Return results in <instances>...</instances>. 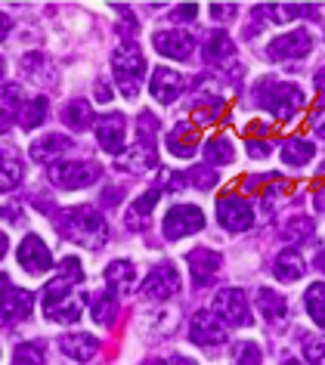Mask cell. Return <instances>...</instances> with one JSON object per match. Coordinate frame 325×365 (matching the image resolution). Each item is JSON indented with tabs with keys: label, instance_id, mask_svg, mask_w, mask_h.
Listing matches in <instances>:
<instances>
[{
	"label": "cell",
	"instance_id": "55",
	"mask_svg": "<svg viewBox=\"0 0 325 365\" xmlns=\"http://www.w3.org/2000/svg\"><path fill=\"white\" fill-rule=\"evenodd\" d=\"M316 87H325V71H319V75H316Z\"/></svg>",
	"mask_w": 325,
	"mask_h": 365
},
{
	"label": "cell",
	"instance_id": "56",
	"mask_svg": "<svg viewBox=\"0 0 325 365\" xmlns=\"http://www.w3.org/2000/svg\"><path fill=\"white\" fill-rule=\"evenodd\" d=\"M146 365H165V362H161V359H149Z\"/></svg>",
	"mask_w": 325,
	"mask_h": 365
},
{
	"label": "cell",
	"instance_id": "40",
	"mask_svg": "<svg viewBox=\"0 0 325 365\" xmlns=\"http://www.w3.org/2000/svg\"><path fill=\"white\" fill-rule=\"evenodd\" d=\"M59 276L68 279V282H81L84 279V269H81V260L78 257H66L59 263Z\"/></svg>",
	"mask_w": 325,
	"mask_h": 365
},
{
	"label": "cell",
	"instance_id": "54",
	"mask_svg": "<svg viewBox=\"0 0 325 365\" xmlns=\"http://www.w3.org/2000/svg\"><path fill=\"white\" fill-rule=\"evenodd\" d=\"M10 288H13V285H10V279H6L4 272H0V297H4V294H6V291H10Z\"/></svg>",
	"mask_w": 325,
	"mask_h": 365
},
{
	"label": "cell",
	"instance_id": "17",
	"mask_svg": "<svg viewBox=\"0 0 325 365\" xmlns=\"http://www.w3.org/2000/svg\"><path fill=\"white\" fill-rule=\"evenodd\" d=\"M155 50L167 59H189L195 47V38L189 31H158L155 34Z\"/></svg>",
	"mask_w": 325,
	"mask_h": 365
},
{
	"label": "cell",
	"instance_id": "46",
	"mask_svg": "<svg viewBox=\"0 0 325 365\" xmlns=\"http://www.w3.org/2000/svg\"><path fill=\"white\" fill-rule=\"evenodd\" d=\"M96 99H99V103H108V99H112V90H108L105 81H99V84H96Z\"/></svg>",
	"mask_w": 325,
	"mask_h": 365
},
{
	"label": "cell",
	"instance_id": "19",
	"mask_svg": "<svg viewBox=\"0 0 325 365\" xmlns=\"http://www.w3.org/2000/svg\"><path fill=\"white\" fill-rule=\"evenodd\" d=\"M59 350L68 356V359H78V362H90L93 356L99 353V341L93 334H84V331H75V334H66L59 341Z\"/></svg>",
	"mask_w": 325,
	"mask_h": 365
},
{
	"label": "cell",
	"instance_id": "18",
	"mask_svg": "<svg viewBox=\"0 0 325 365\" xmlns=\"http://www.w3.org/2000/svg\"><path fill=\"white\" fill-rule=\"evenodd\" d=\"M71 143L68 136H62V133H47V136H41V140H34L31 143V149H29V155L38 164H56L62 155H66L68 149H71Z\"/></svg>",
	"mask_w": 325,
	"mask_h": 365
},
{
	"label": "cell",
	"instance_id": "43",
	"mask_svg": "<svg viewBox=\"0 0 325 365\" xmlns=\"http://www.w3.org/2000/svg\"><path fill=\"white\" fill-rule=\"evenodd\" d=\"M239 13L236 4H211V19H232Z\"/></svg>",
	"mask_w": 325,
	"mask_h": 365
},
{
	"label": "cell",
	"instance_id": "24",
	"mask_svg": "<svg viewBox=\"0 0 325 365\" xmlns=\"http://www.w3.org/2000/svg\"><path fill=\"white\" fill-rule=\"evenodd\" d=\"M273 269H276V279L279 282H297L306 272V263H304V257L294 248H285L276 257V267Z\"/></svg>",
	"mask_w": 325,
	"mask_h": 365
},
{
	"label": "cell",
	"instance_id": "13",
	"mask_svg": "<svg viewBox=\"0 0 325 365\" xmlns=\"http://www.w3.org/2000/svg\"><path fill=\"white\" fill-rule=\"evenodd\" d=\"M124 130H128V124H124L121 112H108L96 121V140L105 152H112V155L124 152Z\"/></svg>",
	"mask_w": 325,
	"mask_h": 365
},
{
	"label": "cell",
	"instance_id": "20",
	"mask_svg": "<svg viewBox=\"0 0 325 365\" xmlns=\"http://www.w3.org/2000/svg\"><path fill=\"white\" fill-rule=\"evenodd\" d=\"M167 149H170V155H177V158H192L198 149V130L189 121H180L174 130L167 133Z\"/></svg>",
	"mask_w": 325,
	"mask_h": 365
},
{
	"label": "cell",
	"instance_id": "44",
	"mask_svg": "<svg viewBox=\"0 0 325 365\" xmlns=\"http://www.w3.org/2000/svg\"><path fill=\"white\" fill-rule=\"evenodd\" d=\"M195 13H198V6L195 4H186V6H180V10L174 13V19H195Z\"/></svg>",
	"mask_w": 325,
	"mask_h": 365
},
{
	"label": "cell",
	"instance_id": "53",
	"mask_svg": "<svg viewBox=\"0 0 325 365\" xmlns=\"http://www.w3.org/2000/svg\"><path fill=\"white\" fill-rule=\"evenodd\" d=\"M6 251H10V242H6V235H4V232H0V260H4V257H6Z\"/></svg>",
	"mask_w": 325,
	"mask_h": 365
},
{
	"label": "cell",
	"instance_id": "11",
	"mask_svg": "<svg viewBox=\"0 0 325 365\" xmlns=\"http://www.w3.org/2000/svg\"><path fill=\"white\" fill-rule=\"evenodd\" d=\"M152 143L155 140H143V136H137V143H133L128 152H121L118 158H115V164H118L121 170H130V173H143V170L155 168L158 152H155V145Z\"/></svg>",
	"mask_w": 325,
	"mask_h": 365
},
{
	"label": "cell",
	"instance_id": "31",
	"mask_svg": "<svg viewBox=\"0 0 325 365\" xmlns=\"http://www.w3.org/2000/svg\"><path fill=\"white\" fill-rule=\"evenodd\" d=\"M313 152H316L313 143H306V140H288L282 145V161L292 164V168H304V164L313 158Z\"/></svg>",
	"mask_w": 325,
	"mask_h": 365
},
{
	"label": "cell",
	"instance_id": "48",
	"mask_svg": "<svg viewBox=\"0 0 325 365\" xmlns=\"http://www.w3.org/2000/svg\"><path fill=\"white\" fill-rule=\"evenodd\" d=\"M103 202H105L108 207L118 205V202H121V189H115V186H112V189H105V198H103Z\"/></svg>",
	"mask_w": 325,
	"mask_h": 365
},
{
	"label": "cell",
	"instance_id": "21",
	"mask_svg": "<svg viewBox=\"0 0 325 365\" xmlns=\"http://www.w3.org/2000/svg\"><path fill=\"white\" fill-rule=\"evenodd\" d=\"M257 309H260V316H264L269 325H282L288 319V300L273 288H260L257 291Z\"/></svg>",
	"mask_w": 325,
	"mask_h": 365
},
{
	"label": "cell",
	"instance_id": "3",
	"mask_svg": "<svg viewBox=\"0 0 325 365\" xmlns=\"http://www.w3.org/2000/svg\"><path fill=\"white\" fill-rule=\"evenodd\" d=\"M257 96L279 121H292V118L304 108V90L294 84H273V81H260L257 84Z\"/></svg>",
	"mask_w": 325,
	"mask_h": 365
},
{
	"label": "cell",
	"instance_id": "45",
	"mask_svg": "<svg viewBox=\"0 0 325 365\" xmlns=\"http://www.w3.org/2000/svg\"><path fill=\"white\" fill-rule=\"evenodd\" d=\"M313 267L325 272V242H319V248H316V254H313Z\"/></svg>",
	"mask_w": 325,
	"mask_h": 365
},
{
	"label": "cell",
	"instance_id": "34",
	"mask_svg": "<svg viewBox=\"0 0 325 365\" xmlns=\"http://www.w3.org/2000/svg\"><path fill=\"white\" fill-rule=\"evenodd\" d=\"M22 180V168L19 161L10 158V155H0V192H10V189L19 186Z\"/></svg>",
	"mask_w": 325,
	"mask_h": 365
},
{
	"label": "cell",
	"instance_id": "15",
	"mask_svg": "<svg viewBox=\"0 0 325 365\" xmlns=\"http://www.w3.org/2000/svg\"><path fill=\"white\" fill-rule=\"evenodd\" d=\"M34 309V294L25 288H10L4 297H0V322L10 325V322H22L29 319Z\"/></svg>",
	"mask_w": 325,
	"mask_h": 365
},
{
	"label": "cell",
	"instance_id": "28",
	"mask_svg": "<svg viewBox=\"0 0 325 365\" xmlns=\"http://www.w3.org/2000/svg\"><path fill=\"white\" fill-rule=\"evenodd\" d=\"M87 304H90V313H93V319L99 325H112L115 316H118V300L112 294H90Z\"/></svg>",
	"mask_w": 325,
	"mask_h": 365
},
{
	"label": "cell",
	"instance_id": "12",
	"mask_svg": "<svg viewBox=\"0 0 325 365\" xmlns=\"http://www.w3.org/2000/svg\"><path fill=\"white\" fill-rule=\"evenodd\" d=\"M186 263H189V276H192L195 285H211L214 276L223 267V257L211 248H195L192 254H186Z\"/></svg>",
	"mask_w": 325,
	"mask_h": 365
},
{
	"label": "cell",
	"instance_id": "50",
	"mask_svg": "<svg viewBox=\"0 0 325 365\" xmlns=\"http://www.w3.org/2000/svg\"><path fill=\"white\" fill-rule=\"evenodd\" d=\"M10 112H6V108H0V133H6V130H10Z\"/></svg>",
	"mask_w": 325,
	"mask_h": 365
},
{
	"label": "cell",
	"instance_id": "4",
	"mask_svg": "<svg viewBox=\"0 0 325 365\" xmlns=\"http://www.w3.org/2000/svg\"><path fill=\"white\" fill-rule=\"evenodd\" d=\"M50 180L59 189H84L99 180V168L93 161H56L50 164Z\"/></svg>",
	"mask_w": 325,
	"mask_h": 365
},
{
	"label": "cell",
	"instance_id": "36",
	"mask_svg": "<svg viewBox=\"0 0 325 365\" xmlns=\"http://www.w3.org/2000/svg\"><path fill=\"white\" fill-rule=\"evenodd\" d=\"M313 13H316L313 6H285V4L267 6V16H273L276 22H288V19H297V16H313Z\"/></svg>",
	"mask_w": 325,
	"mask_h": 365
},
{
	"label": "cell",
	"instance_id": "7",
	"mask_svg": "<svg viewBox=\"0 0 325 365\" xmlns=\"http://www.w3.org/2000/svg\"><path fill=\"white\" fill-rule=\"evenodd\" d=\"M217 217H220V223L229 232H245L254 226V207H251L248 198H239V195H223L217 202Z\"/></svg>",
	"mask_w": 325,
	"mask_h": 365
},
{
	"label": "cell",
	"instance_id": "39",
	"mask_svg": "<svg viewBox=\"0 0 325 365\" xmlns=\"http://www.w3.org/2000/svg\"><path fill=\"white\" fill-rule=\"evenodd\" d=\"M189 180H192L198 189H214L217 186V170H211V164H202V168L189 170Z\"/></svg>",
	"mask_w": 325,
	"mask_h": 365
},
{
	"label": "cell",
	"instance_id": "30",
	"mask_svg": "<svg viewBox=\"0 0 325 365\" xmlns=\"http://www.w3.org/2000/svg\"><path fill=\"white\" fill-rule=\"evenodd\" d=\"M313 232H316V223L306 220V217H292V220L282 226V235H285L288 245H304V242H310Z\"/></svg>",
	"mask_w": 325,
	"mask_h": 365
},
{
	"label": "cell",
	"instance_id": "37",
	"mask_svg": "<svg viewBox=\"0 0 325 365\" xmlns=\"http://www.w3.org/2000/svg\"><path fill=\"white\" fill-rule=\"evenodd\" d=\"M232 359H236V365H260V346L254 341H242L236 344V353H232Z\"/></svg>",
	"mask_w": 325,
	"mask_h": 365
},
{
	"label": "cell",
	"instance_id": "38",
	"mask_svg": "<svg viewBox=\"0 0 325 365\" xmlns=\"http://www.w3.org/2000/svg\"><path fill=\"white\" fill-rule=\"evenodd\" d=\"M304 356H306V362H313V365H325V337H306Z\"/></svg>",
	"mask_w": 325,
	"mask_h": 365
},
{
	"label": "cell",
	"instance_id": "9",
	"mask_svg": "<svg viewBox=\"0 0 325 365\" xmlns=\"http://www.w3.org/2000/svg\"><path fill=\"white\" fill-rule=\"evenodd\" d=\"M310 50H313V34L306 29H294V31H288L269 43L267 56L269 59H301Z\"/></svg>",
	"mask_w": 325,
	"mask_h": 365
},
{
	"label": "cell",
	"instance_id": "26",
	"mask_svg": "<svg viewBox=\"0 0 325 365\" xmlns=\"http://www.w3.org/2000/svg\"><path fill=\"white\" fill-rule=\"evenodd\" d=\"M155 205H158V189H149V192H143L137 202L128 207V226H130V230H146L149 214H152V207H155Z\"/></svg>",
	"mask_w": 325,
	"mask_h": 365
},
{
	"label": "cell",
	"instance_id": "6",
	"mask_svg": "<svg viewBox=\"0 0 325 365\" xmlns=\"http://www.w3.org/2000/svg\"><path fill=\"white\" fill-rule=\"evenodd\" d=\"M202 226H205V214L198 211L195 205H174L165 214V235L170 242L186 239V235H192V232L202 230Z\"/></svg>",
	"mask_w": 325,
	"mask_h": 365
},
{
	"label": "cell",
	"instance_id": "16",
	"mask_svg": "<svg viewBox=\"0 0 325 365\" xmlns=\"http://www.w3.org/2000/svg\"><path fill=\"white\" fill-rule=\"evenodd\" d=\"M183 75H180V71H174V68H155L152 71V81H149V87H152V96L158 99V103H174V99L183 93Z\"/></svg>",
	"mask_w": 325,
	"mask_h": 365
},
{
	"label": "cell",
	"instance_id": "8",
	"mask_svg": "<svg viewBox=\"0 0 325 365\" xmlns=\"http://www.w3.org/2000/svg\"><path fill=\"white\" fill-rule=\"evenodd\" d=\"M180 291V272L170 267V263H161L149 272V279L140 285V294L149 300H167Z\"/></svg>",
	"mask_w": 325,
	"mask_h": 365
},
{
	"label": "cell",
	"instance_id": "2",
	"mask_svg": "<svg viewBox=\"0 0 325 365\" xmlns=\"http://www.w3.org/2000/svg\"><path fill=\"white\" fill-rule=\"evenodd\" d=\"M112 68H115V81H118L121 93L128 99H137L143 78H146V59H143L137 43H130V41L121 43V47L112 53Z\"/></svg>",
	"mask_w": 325,
	"mask_h": 365
},
{
	"label": "cell",
	"instance_id": "58",
	"mask_svg": "<svg viewBox=\"0 0 325 365\" xmlns=\"http://www.w3.org/2000/svg\"><path fill=\"white\" fill-rule=\"evenodd\" d=\"M285 365H297V362H294V359H288V362H285Z\"/></svg>",
	"mask_w": 325,
	"mask_h": 365
},
{
	"label": "cell",
	"instance_id": "52",
	"mask_svg": "<svg viewBox=\"0 0 325 365\" xmlns=\"http://www.w3.org/2000/svg\"><path fill=\"white\" fill-rule=\"evenodd\" d=\"M165 365H195V362H192V359H183V356H170Z\"/></svg>",
	"mask_w": 325,
	"mask_h": 365
},
{
	"label": "cell",
	"instance_id": "42",
	"mask_svg": "<svg viewBox=\"0 0 325 365\" xmlns=\"http://www.w3.org/2000/svg\"><path fill=\"white\" fill-rule=\"evenodd\" d=\"M310 127L319 136H325V99H319V106L313 108V115H310Z\"/></svg>",
	"mask_w": 325,
	"mask_h": 365
},
{
	"label": "cell",
	"instance_id": "10",
	"mask_svg": "<svg viewBox=\"0 0 325 365\" xmlns=\"http://www.w3.org/2000/svg\"><path fill=\"white\" fill-rule=\"evenodd\" d=\"M19 263H22L25 272H31V276H41V272H47L53 267V254H50L47 245H43L41 235H25L22 239Z\"/></svg>",
	"mask_w": 325,
	"mask_h": 365
},
{
	"label": "cell",
	"instance_id": "51",
	"mask_svg": "<svg viewBox=\"0 0 325 365\" xmlns=\"http://www.w3.org/2000/svg\"><path fill=\"white\" fill-rule=\"evenodd\" d=\"M10 29H13V22H10V19H6V16H4V13H0V41H4V38H6V34H10Z\"/></svg>",
	"mask_w": 325,
	"mask_h": 365
},
{
	"label": "cell",
	"instance_id": "41",
	"mask_svg": "<svg viewBox=\"0 0 325 365\" xmlns=\"http://www.w3.org/2000/svg\"><path fill=\"white\" fill-rule=\"evenodd\" d=\"M158 182H161L165 189H170V192H180V189H183L186 182H189V177H183V173L165 168V170H161V177H158Z\"/></svg>",
	"mask_w": 325,
	"mask_h": 365
},
{
	"label": "cell",
	"instance_id": "1",
	"mask_svg": "<svg viewBox=\"0 0 325 365\" xmlns=\"http://www.w3.org/2000/svg\"><path fill=\"white\" fill-rule=\"evenodd\" d=\"M56 230H59L62 239L84 245V248H93V251H99L108 242V223L103 220V214L90 205L62 211L59 220H56Z\"/></svg>",
	"mask_w": 325,
	"mask_h": 365
},
{
	"label": "cell",
	"instance_id": "14",
	"mask_svg": "<svg viewBox=\"0 0 325 365\" xmlns=\"http://www.w3.org/2000/svg\"><path fill=\"white\" fill-rule=\"evenodd\" d=\"M189 337L198 346H223L227 344V328L214 319V313H195L189 322Z\"/></svg>",
	"mask_w": 325,
	"mask_h": 365
},
{
	"label": "cell",
	"instance_id": "57",
	"mask_svg": "<svg viewBox=\"0 0 325 365\" xmlns=\"http://www.w3.org/2000/svg\"><path fill=\"white\" fill-rule=\"evenodd\" d=\"M0 78H4V59H0Z\"/></svg>",
	"mask_w": 325,
	"mask_h": 365
},
{
	"label": "cell",
	"instance_id": "32",
	"mask_svg": "<svg viewBox=\"0 0 325 365\" xmlns=\"http://www.w3.org/2000/svg\"><path fill=\"white\" fill-rule=\"evenodd\" d=\"M47 118V96H31L29 103H22V127L34 130L38 124H43Z\"/></svg>",
	"mask_w": 325,
	"mask_h": 365
},
{
	"label": "cell",
	"instance_id": "47",
	"mask_svg": "<svg viewBox=\"0 0 325 365\" xmlns=\"http://www.w3.org/2000/svg\"><path fill=\"white\" fill-rule=\"evenodd\" d=\"M248 145H251V149H248V152H251V158H260V155L267 158V152H269V145H267V143H248Z\"/></svg>",
	"mask_w": 325,
	"mask_h": 365
},
{
	"label": "cell",
	"instance_id": "33",
	"mask_svg": "<svg viewBox=\"0 0 325 365\" xmlns=\"http://www.w3.org/2000/svg\"><path fill=\"white\" fill-rule=\"evenodd\" d=\"M205 158H207V164H229L236 158V149H232V143L227 136H217V140H207Z\"/></svg>",
	"mask_w": 325,
	"mask_h": 365
},
{
	"label": "cell",
	"instance_id": "23",
	"mask_svg": "<svg viewBox=\"0 0 325 365\" xmlns=\"http://www.w3.org/2000/svg\"><path fill=\"white\" fill-rule=\"evenodd\" d=\"M232 56H236V43H232V38H229L227 31L207 34V41H205V59L207 62L220 66V62H229Z\"/></svg>",
	"mask_w": 325,
	"mask_h": 365
},
{
	"label": "cell",
	"instance_id": "29",
	"mask_svg": "<svg viewBox=\"0 0 325 365\" xmlns=\"http://www.w3.org/2000/svg\"><path fill=\"white\" fill-rule=\"evenodd\" d=\"M304 304H306V313L313 316V322L325 328V282H313L304 291Z\"/></svg>",
	"mask_w": 325,
	"mask_h": 365
},
{
	"label": "cell",
	"instance_id": "49",
	"mask_svg": "<svg viewBox=\"0 0 325 365\" xmlns=\"http://www.w3.org/2000/svg\"><path fill=\"white\" fill-rule=\"evenodd\" d=\"M0 217H13V223H19L22 207H19V205H10V207H4V211H0Z\"/></svg>",
	"mask_w": 325,
	"mask_h": 365
},
{
	"label": "cell",
	"instance_id": "27",
	"mask_svg": "<svg viewBox=\"0 0 325 365\" xmlns=\"http://www.w3.org/2000/svg\"><path fill=\"white\" fill-rule=\"evenodd\" d=\"M81 309H84V304H81L75 294H68V297L56 300V304H47L43 307V313H47L50 322H78Z\"/></svg>",
	"mask_w": 325,
	"mask_h": 365
},
{
	"label": "cell",
	"instance_id": "35",
	"mask_svg": "<svg viewBox=\"0 0 325 365\" xmlns=\"http://www.w3.org/2000/svg\"><path fill=\"white\" fill-rule=\"evenodd\" d=\"M13 365H43V346L41 344H19L13 356Z\"/></svg>",
	"mask_w": 325,
	"mask_h": 365
},
{
	"label": "cell",
	"instance_id": "25",
	"mask_svg": "<svg viewBox=\"0 0 325 365\" xmlns=\"http://www.w3.org/2000/svg\"><path fill=\"white\" fill-rule=\"evenodd\" d=\"M62 121H66V127H71V130H87L90 121H93V108L81 96L68 99V103L62 106Z\"/></svg>",
	"mask_w": 325,
	"mask_h": 365
},
{
	"label": "cell",
	"instance_id": "22",
	"mask_svg": "<svg viewBox=\"0 0 325 365\" xmlns=\"http://www.w3.org/2000/svg\"><path fill=\"white\" fill-rule=\"evenodd\" d=\"M105 282L108 288H115V294H130L137 288V269L130 260H112L105 267Z\"/></svg>",
	"mask_w": 325,
	"mask_h": 365
},
{
	"label": "cell",
	"instance_id": "5",
	"mask_svg": "<svg viewBox=\"0 0 325 365\" xmlns=\"http://www.w3.org/2000/svg\"><path fill=\"white\" fill-rule=\"evenodd\" d=\"M214 313L223 319L227 325H236V328H248L251 325V307L242 291L236 288H227L220 294H214Z\"/></svg>",
	"mask_w": 325,
	"mask_h": 365
}]
</instances>
